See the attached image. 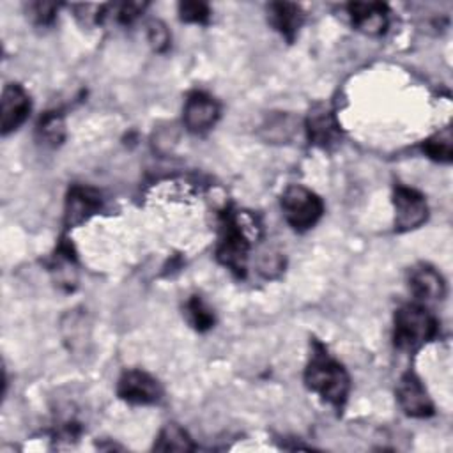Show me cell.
I'll return each instance as SVG.
<instances>
[{
    "instance_id": "6da1fadb",
    "label": "cell",
    "mask_w": 453,
    "mask_h": 453,
    "mask_svg": "<svg viewBox=\"0 0 453 453\" xmlns=\"http://www.w3.org/2000/svg\"><path fill=\"white\" fill-rule=\"evenodd\" d=\"M304 384L322 400L342 409L349 396L350 377L347 370L327 354V349L320 342L313 340L311 357L304 370Z\"/></svg>"
},
{
    "instance_id": "7a4b0ae2",
    "label": "cell",
    "mask_w": 453,
    "mask_h": 453,
    "mask_svg": "<svg viewBox=\"0 0 453 453\" xmlns=\"http://www.w3.org/2000/svg\"><path fill=\"white\" fill-rule=\"evenodd\" d=\"M439 324L435 317L418 303L403 304L395 313L393 342L400 350H418L437 336Z\"/></svg>"
},
{
    "instance_id": "3957f363",
    "label": "cell",
    "mask_w": 453,
    "mask_h": 453,
    "mask_svg": "<svg viewBox=\"0 0 453 453\" xmlns=\"http://www.w3.org/2000/svg\"><path fill=\"white\" fill-rule=\"evenodd\" d=\"M250 255V241L234 212H225L219 225L216 258L234 276L244 278Z\"/></svg>"
},
{
    "instance_id": "277c9868",
    "label": "cell",
    "mask_w": 453,
    "mask_h": 453,
    "mask_svg": "<svg viewBox=\"0 0 453 453\" xmlns=\"http://www.w3.org/2000/svg\"><path fill=\"white\" fill-rule=\"evenodd\" d=\"M281 209L287 223L297 232L310 230L324 214L320 196L299 184H292L283 191Z\"/></svg>"
},
{
    "instance_id": "5b68a950",
    "label": "cell",
    "mask_w": 453,
    "mask_h": 453,
    "mask_svg": "<svg viewBox=\"0 0 453 453\" xmlns=\"http://www.w3.org/2000/svg\"><path fill=\"white\" fill-rule=\"evenodd\" d=\"M395 207V228L398 232H409L421 226L428 218V205L425 196L407 186H396L393 193Z\"/></svg>"
},
{
    "instance_id": "8992f818",
    "label": "cell",
    "mask_w": 453,
    "mask_h": 453,
    "mask_svg": "<svg viewBox=\"0 0 453 453\" xmlns=\"http://www.w3.org/2000/svg\"><path fill=\"white\" fill-rule=\"evenodd\" d=\"M306 136L311 145L326 150L340 143L342 140L340 124L329 104L317 103L310 108L306 117Z\"/></svg>"
},
{
    "instance_id": "52a82bcc",
    "label": "cell",
    "mask_w": 453,
    "mask_h": 453,
    "mask_svg": "<svg viewBox=\"0 0 453 453\" xmlns=\"http://www.w3.org/2000/svg\"><path fill=\"white\" fill-rule=\"evenodd\" d=\"M117 395L134 405L157 403L163 396L161 384L143 370H127L120 375Z\"/></svg>"
},
{
    "instance_id": "ba28073f",
    "label": "cell",
    "mask_w": 453,
    "mask_h": 453,
    "mask_svg": "<svg viewBox=\"0 0 453 453\" xmlns=\"http://www.w3.org/2000/svg\"><path fill=\"white\" fill-rule=\"evenodd\" d=\"M219 119V104L216 99L202 90H195L186 97L184 103V126L191 133H205L209 131Z\"/></svg>"
},
{
    "instance_id": "9c48e42d",
    "label": "cell",
    "mask_w": 453,
    "mask_h": 453,
    "mask_svg": "<svg viewBox=\"0 0 453 453\" xmlns=\"http://www.w3.org/2000/svg\"><path fill=\"white\" fill-rule=\"evenodd\" d=\"M103 207V200L99 191H96L90 186L74 184L65 198V209H64V223L67 228L78 226L90 219L94 214H97Z\"/></svg>"
},
{
    "instance_id": "30bf717a",
    "label": "cell",
    "mask_w": 453,
    "mask_h": 453,
    "mask_svg": "<svg viewBox=\"0 0 453 453\" xmlns=\"http://www.w3.org/2000/svg\"><path fill=\"white\" fill-rule=\"evenodd\" d=\"M396 398L402 411L412 418H428L434 414V402L428 396L423 382L412 372L400 377L396 388Z\"/></svg>"
},
{
    "instance_id": "8fae6325",
    "label": "cell",
    "mask_w": 453,
    "mask_h": 453,
    "mask_svg": "<svg viewBox=\"0 0 453 453\" xmlns=\"http://www.w3.org/2000/svg\"><path fill=\"white\" fill-rule=\"evenodd\" d=\"M30 113V97L18 83L5 85L0 101V126L2 134L16 131Z\"/></svg>"
},
{
    "instance_id": "7c38bea8",
    "label": "cell",
    "mask_w": 453,
    "mask_h": 453,
    "mask_svg": "<svg viewBox=\"0 0 453 453\" xmlns=\"http://www.w3.org/2000/svg\"><path fill=\"white\" fill-rule=\"evenodd\" d=\"M352 25L366 35H382L389 23V9L380 2H350L347 5Z\"/></svg>"
},
{
    "instance_id": "4fadbf2b",
    "label": "cell",
    "mask_w": 453,
    "mask_h": 453,
    "mask_svg": "<svg viewBox=\"0 0 453 453\" xmlns=\"http://www.w3.org/2000/svg\"><path fill=\"white\" fill-rule=\"evenodd\" d=\"M50 273L53 276V281L71 292L78 285V262L73 250V244L67 239H62L50 260Z\"/></svg>"
},
{
    "instance_id": "5bb4252c",
    "label": "cell",
    "mask_w": 453,
    "mask_h": 453,
    "mask_svg": "<svg viewBox=\"0 0 453 453\" xmlns=\"http://www.w3.org/2000/svg\"><path fill=\"white\" fill-rule=\"evenodd\" d=\"M409 287L421 301H437L446 294V283L441 273L428 264H419L409 273Z\"/></svg>"
},
{
    "instance_id": "9a60e30c",
    "label": "cell",
    "mask_w": 453,
    "mask_h": 453,
    "mask_svg": "<svg viewBox=\"0 0 453 453\" xmlns=\"http://www.w3.org/2000/svg\"><path fill=\"white\" fill-rule=\"evenodd\" d=\"M304 12L297 4L292 2H273L269 5V21L271 25L292 42L303 25Z\"/></svg>"
},
{
    "instance_id": "2e32d148",
    "label": "cell",
    "mask_w": 453,
    "mask_h": 453,
    "mask_svg": "<svg viewBox=\"0 0 453 453\" xmlns=\"http://www.w3.org/2000/svg\"><path fill=\"white\" fill-rule=\"evenodd\" d=\"M154 449L157 451H193L195 444L188 432L177 423H168L161 428Z\"/></svg>"
},
{
    "instance_id": "e0dca14e",
    "label": "cell",
    "mask_w": 453,
    "mask_h": 453,
    "mask_svg": "<svg viewBox=\"0 0 453 453\" xmlns=\"http://www.w3.org/2000/svg\"><path fill=\"white\" fill-rule=\"evenodd\" d=\"M62 333L69 350L73 352L85 350V343L88 342V326L85 322L83 313H76V311L67 313L65 319L62 320Z\"/></svg>"
},
{
    "instance_id": "ac0fdd59",
    "label": "cell",
    "mask_w": 453,
    "mask_h": 453,
    "mask_svg": "<svg viewBox=\"0 0 453 453\" xmlns=\"http://www.w3.org/2000/svg\"><path fill=\"white\" fill-rule=\"evenodd\" d=\"M37 136L48 147H57L65 138V122L60 111H46L37 124Z\"/></svg>"
},
{
    "instance_id": "d6986e66",
    "label": "cell",
    "mask_w": 453,
    "mask_h": 453,
    "mask_svg": "<svg viewBox=\"0 0 453 453\" xmlns=\"http://www.w3.org/2000/svg\"><path fill=\"white\" fill-rule=\"evenodd\" d=\"M423 152L439 163H449L453 157V134H451V127L446 126L444 129H441L439 133L432 134L430 138H426L421 145Z\"/></svg>"
},
{
    "instance_id": "ffe728a7",
    "label": "cell",
    "mask_w": 453,
    "mask_h": 453,
    "mask_svg": "<svg viewBox=\"0 0 453 453\" xmlns=\"http://www.w3.org/2000/svg\"><path fill=\"white\" fill-rule=\"evenodd\" d=\"M184 315H186V320L189 322V326L200 333L209 331L216 320L212 310L203 303V299L200 296H191L186 301Z\"/></svg>"
},
{
    "instance_id": "44dd1931",
    "label": "cell",
    "mask_w": 453,
    "mask_h": 453,
    "mask_svg": "<svg viewBox=\"0 0 453 453\" xmlns=\"http://www.w3.org/2000/svg\"><path fill=\"white\" fill-rule=\"evenodd\" d=\"M180 19L186 23H207L211 18L209 5L203 2H180L179 4Z\"/></svg>"
},
{
    "instance_id": "7402d4cb",
    "label": "cell",
    "mask_w": 453,
    "mask_h": 453,
    "mask_svg": "<svg viewBox=\"0 0 453 453\" xmlns=\"http://www.w3.org/2000/svg\"><path fill=\"white\" fill-rule=\"evenodd\" d=\"M113 9V14L117 18L119 23H131L133 19H136L143 9H145V4H140V2H124V4H119V5H110Z\"/></svg>"
},
{
    "instance_id": "603a6c76",
    "label": "cell",
    "mask_w": 453,
    "mask_h": 453,
    "mask_svg": "<svg viewBox=\"0 0 453 453\" xmlns=\"http://www.w3.org/2000/svg\"><path fill=\"white\" fill-rule=\"evenodd\" d=\"M149 42L156 51H165L170 44V34L166 27L157 19L149 23Z\"/></svg>"
},
{
    "instance_id": "cb8c5ba5",
    "label": "cell",
    "mask_w": 453,
    "mask_h": 453,
    "mask_svg": "<svg viewBox=\"0 0 453 453\" xmlns=\"http://www.w3.org/2000/svg\"><path fill=\"white\" fill-rule=\"evenodd\" d=\"M32 18L39 23V25H48L53 21L58 5L53 2H34L28 5Z\"/></svg>"
},
{
    "instance_id": "d4e9b609",
    "label": "cell",
    "mask_w": 453,
    "mask_h": 453,
    "mask_svg": "<svg viewBox=\"0 0 453 453\" xmlns=\"http://www.w3.org/2000/svg\"><path fill=\"white\" fill-rule=\"evenodd\" d=\"M260 273L267 278H273L276 273L281 271V258L278 253H264L260 258Z\"/></svg>"
}]
</instances>
